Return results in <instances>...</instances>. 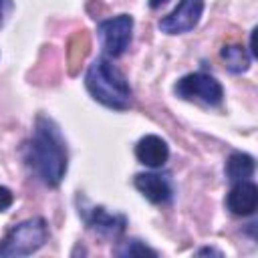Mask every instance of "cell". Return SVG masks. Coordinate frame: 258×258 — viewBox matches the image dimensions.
<instances>
[{
  "label": "cell",
  "mask_w": 258,
  "mask_h": 258,
  "mask_svg": "<svg viewBox=\"0 0 258 258\" xmlns=\"http://www.w3.org/2000/svg\"><path fill=\"white\" fill-rule=\"evenodd\" d=\"M220 56L226 62V69L234 75L244 73L250 67V54L242 44H224L220 50Z\"/></svg>",
  "instance_id": "obj_12"
},
{
  "label": "cell",
  "mask_w": 258,
  "mask_h": 258,
  "mask_svg": "<svg viewBox=\"0 0 258 258\" xmlns=\"http://www.w3.org/2000/svg\"><path fill=\"white\" fill-rule=\"evenodd\" d=\"M196 254H198V256H208V254H214V256H222V252H220V250H216V248H200Z\"/></svg>",
  "instance_id": "obj_17"
},
{
  "label": "cell",
  "mask_w": 258,
  "mask_h": 258,
  "mask_svg": "<svg viewBox=\"0 0 258 258\" xmlns=\"http://www.w3.org/2000/svg\"><path fill=\"white\" fill-rule=\"evenodd\" d=\"M85 87L95 101L115 111L129 109L133 99L129 81L107 56H97L89 64L85 75Z\"/></svg>",
  "instance_id": "obj_2"
},
{
  "label": "cell",
  "mask_w": 258,
  "mask_h": 258,
  "mask_svg": "<svg viewBox=\"0 0 258 258\" xmlns=\"http://www.w3.org/2000/svg\"><path fill=\"white\" fill-rule=\"evenodd\" d=\"M12 8H14V2L12 0H0V28L6 24Z\"/></svg>",
  "instance_id": "obj_16"
},
{
  "label": "cell",
  "mask_w": 258,
  "mask_h": 258,
  "mask_svg": "<svg viewBox=\"0 0 258 258\" xmlns=\"http://www.w3.org/2000/svg\"><path fill=\"white\" fill-rule=\"evenodd\" d=\"M113 254L121 256V258H131V256H151V258H157V252L153 248H149L147 244H143L141 240H135V238L125 240L119 246H115Z\"/></svg>",
  "instance_id": "obj_13"
},
{
  "label": "cell",
  "mask_w": 258,
  "mask_h": 258,
  "mask_svg": "<svg viewBox=\"0 0 258 258\" xmlns=\"http://www.w3.org/2000/svg\"><path fill=\"white\" fill-rule=\"evenodd\" d=\"M133 183L137 191L143 198H147L151 204H167L173 198V185L167 175L145 171V173H137Z\"/></svg>",
  "instance_id": "obj_8"
},
{
  "label": "cell",
  "mask_w": 258,
  "mask_h": 258,
  "mask_svg": "<svg viewBox=\"0 0 258 258\" xmlns=\"http://www.w3.org/2000/svg\"><path fill=\"white\" fill-rule=\"evenodd\" d=\"M24 161L28 169L48 187L60 185L69 165L64 137L58 125L46 117L36 115L30 139L24 145Z\"/></svg>",
  "instance_id": "obj_1"
},
{
  "label": "cell",
  "mask_w": 258,
  "mask_h": 258,
  "mask_svg": "<svg viewBox=\"0 0 258 258\" xmlns=\"http://www.w3.org/2000/svg\"><path fill=\"white\" fill-rule=\"evenodd\" d=\"M202 12L204 0H179V4L157 22V26L165 34H183L198 26Z\"/></svg>",
  "instance_id": "obj_6"
},
{
  "label": "cell",
  "mask_w": 258,
  "mask_h": 258,
  "mask_svg": "<svg viewBox=\"0 0 258 258\" xmlns=\"http://www.w3.org/2000/svg\"><path fill=\"white\" fill-rule=\"evenodd\" d=\"M48 240V224L44 218H28L8 230L0 242V258H20L30 256L44 246Z\"/></svg>",
  "instance_id": "obj_3"
},
{
  "label": "cell",
  "mask_w": 258,
  "mask_h": 258,
  "mask_svg": "<svg viewBox=\"0 0 258 258\" xmlns=\"http://www.w3.org/2000/svg\"><path fill=\"white\" fill-rule=\"evenodd\" d=\"M254 157L244 153V151H234L228 159H226V177L234 183V181H242V179H248L252 173H254Z\"/></svg>",
  "instance_id": "obj_11"
},
{
  "label": "cell",
  "mask_w": 258,
  "mask_h": 258,
  "mask_svg": "<svg viewBox=\"0 0 258 258\" xmlns=\"http://www.w3.org/2000/svg\"><path fill=\"white\" fill-rule=\"evenodd\" d=\"M173 93L183 101H196L208 107H218L224 101V89L220 81L202 71L183 75L173 85Z\"/></svg>",
  "instance_id": "obj_4"
},
{
  "label": "cell",
  "mask_w": 258,
  "mask_h": 258,
  "mask_svg": "<svg viewBox=\"0 0 258 258\" xmlns=\"http://www.w3.org/2000/svg\"><path fill=\"white\" fill-rule=\"evenodd\" d=\"M133 32V18L129 14H119L107 20H101L97 24V34L103 46L105 56H121L129 44H131V34Z\"/></svg>",
  "instance_id": "obj_5"
},
{
  "label": "cell",
  "mask_w": 258,
  "mask_h": 258,
  "mask_svg": "<svg viewBox=\"0 0 258 258\" xmlns=\"http://www.w3.org/2000/svg\"><path fill=\"white\" fill-rule=\"evenodd\" d=\"M79 214L83 216L85 224L93 232H97V234H101L105 238H111V240H117L127 228V218L123 214H111L103 206L81 208Z\"/></svg>",
  "instance_id": "obj_7"
},
{
  "label": "cell",
  "mask_w": 258,
  "mask_h": 258,
  "mask_svg": "<svg viewBox=\"0 0 258 258\" xmlns=\"http://www.w3.org/2000/svg\"><path fill=\"white\" fill-rule=\"evenodd\" d=\"M87 50H89V38H87V34L81 30V32H77V34L71 38V42H69V64H71V73L77 71V64L85 58Z\"/></svg>",
  "instance_id": "obj_14"
},
{
  "label": "cell",
  "mask_w": 258,
  "mask_h": 258,
  "mask_svg": "<svg viewBox=\"0 0 258 258\" xmlns=\"http://www.w3.org/2000/svg\"><path fill=\"white\" fill-rule=\"evenodd\" d=\"M135 157L139 163L147 165V167H163L165 161L169 159V147L165 143V139H161L159 135H143L137 145H135Z\"/></svg>",
  "instance_id": "obj_10"
},
{
  "label": "cell",
  "mask_w": 258,
  "mask_h": 258,
  "mask_svg": "<svg viewBox=\"0 0 258 258\" xmlns=\"http://www.w3.org/2000/svg\"><path fill=\"white\" fill-rule=\"evenodd\" d=\"M14 202V194L6 187V185H0V212H6Z\"/></svg>",
  "instance_id": "obj_15"
},
{
  "label": "cell",
  "mask_w": 258,
  "mask_h": 258,
  "mask_svg": "<svg viewBox=\"0 0 258 258\" xmlns=\"http://www.w3.org/2000/svg\"><path fill=\"white\" fill-rule=\"evenodd\" d=\"M256 206H258V187L248 179L234 181V185L226 196V208L234 216L246 218L256 212Z\"/></svg>",
  "instance_id": "obj_9"
},
{
  "label": "cell",
  "mask_w": 258,
  "mask_h": 258,
  "mask_svg": "<svg viewBox=\"0 0 258 258\" xmlns=\"http://www.w3.org/2000/svg\"><path fill=\"white\" fill-rule=\"evenodd\" d=\"M165 2H167V0H149V6H151V8H159V6L165 4Z\"/></svg>",
  "instance_id": "obj_18"
}]
</instances>
